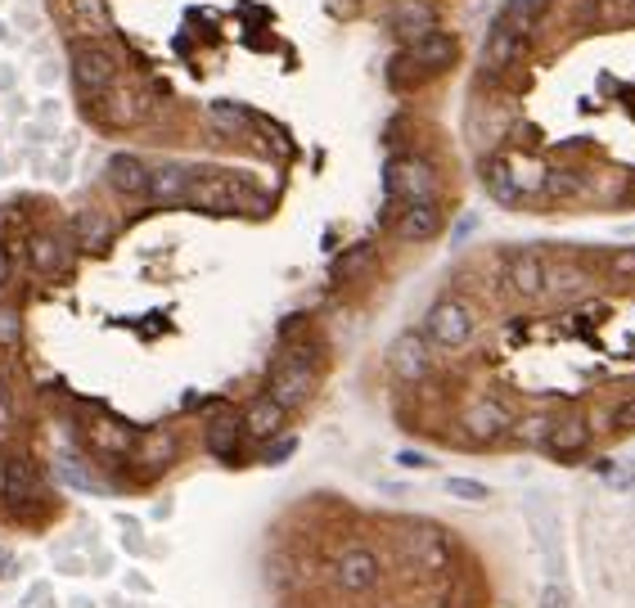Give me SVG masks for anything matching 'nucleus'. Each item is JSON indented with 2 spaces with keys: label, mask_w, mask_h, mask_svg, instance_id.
Returning <instances> with one entry per match:
<instances>
[{
  "label": "nucleus",
  "mask_w": 635,
  "mask_h": 608,
  "mask_svg": "<svg viewBox=\"0 0 635 608\" xmlns=\"http://www.w3.org/2000/svg\"><path fill=\"white\" fill-rule=\"evenodd\" d=\"M406 550L415 554L419 568H446V559H451V536H446L442 527L419 523L415 532H406Z\"/></svg>",
  "instance_id": "4be33fe9"
},
{
  "label": "nucleus",
  "mask_w": 635,
  "mask_h": 608,
  "mask_svg": "<svg viewBox=\"0 0 635 608\" xmlns=\"http://www.w3.org/2000/svg\"><path fill=\"white\" fill-rule=\"evenodd\" d=\"M190 176L181 163H163L154 167V176H149V199L154 203H185V194H190Z\"/></svg>",
  "instance_id": "a878e982"
},
{
  "label": "nucleus",
  "mask_w": 635,
  "mask_h": 608,
  "mask_svg": "<svg viewBox=\"0 0 635 608\" xmlns=\"http://www.w3.org/2000/svg\"><path fill=\"white\" fill-rule=\"evenodd\" d=\"M37 496V469L23 455H0V500L5 505H23Z\"/></svg>",
  "instance_id": "6ab92c4d"
},
{
  "label": "nucleus",
  "mask_w": 635,
  "mask_h": 608,
  "mask_svg": "<svg viewBox=\"0 0 635 608\" xmlns=\"http://www.w3.org/2000/svg\"><path fill=\"white\" fill-rule=\"evenodd\" d=\"M176 451H181V446H176V437L167 433V428H158V433H149V437H140V442H136L131 464H136L140 478H158L163 469H172Z\"/></svg>",
  "instance_id": "f3484780"
},
{
  "label": "nucleus",
  "mask_w": 635,
  "mask_h": 608,
  "mask_svg": "<svg viewBox=\"0 0 635 608\" xmlns=\"http://www.w3.org/2000/svg\"><path fill=\"white\" fill-rule=\"evenodd\" d=\"M446 491H451L455 500H487V482H473V478H446Z\"/></svg>",
  "instance_id": "473e14b6"
},
{
  "label": "nucleus",
  "mask_w": 635,
  "mask_h": 608,
  "mask_svg": "<svg viewBox=\"0 0 635 608\" xmlns=\"http://www.w3.org/2000/svg\"><path fill=\"white\" fill-rule=\"evenodd\" d=\"M0 37H5V28H0Z\"/></svg>",
  "instance_id": "c03bdc74"
},
{
  "label": "nucleus",
  "mask_w": 635,
  "mask_h": 608,
  "mask_svg": "<svg viewBox=\"0 0 635 608\" xmlns=\"http://www.w3.org/2000/svg\"><path fill=\"white\" fill-rule=\"evenodd\" d=\"M590 446V424L586 415H559L550 424V437H545V451L554 455V460H577V455H586Z\"/></svg>",
  "instance_id": "2eb2a0df"
},
{
  "label": "nucleus",
  "mask_w": 635,
  "mask_h": 608,
  "mask_svg": "<svg viewBox=\"0 0 635 608\" xmlns=\"http://www.w3.org/2000/svg\"><path fill=\"white\" fill-rule=\"evenodd\" d=\"M397 464H406V469H424V455H419V451H397Z\"/></svg>",
  "instance_id": "79ce46f5"
},
{
  "label": "nucleus",
  "mask_w": 635,
  "mask_h": 608,
  "mask_svg": "<svg viewBox=\"0 0 635 608\" xmlns=\"http://www.w3.org/2000/svg\"><path fill=\"white\" fill-rule=\"evenodd\" d=\"M55 19L68 37H82V41H100L113 32L109 0H55Z\"/></svg>",
  "instance_id": "423d86ee"
},
{
  "label": "nucleus",
  "mask_w": 635,
  "mask_h": 608,
  "mask_svg": "<svg viewBox=\"0 0 635 608\" xmlns=\"http://www.w3.org/2000/svg\"><path fill=\"white\" fill-rule=\"evenodd\" d=\"M68 73H73V86L82 91V100L113 91V86L122 82L118 55H113L109 46H95V41H86V46L73 50V59H68Z\"/></svg>",
  "instance_id": "39448f33"
},
{
  "label": "nucleus",
  "mask_w": 635,
  "mask_h": 608,
  "mask_svg": "<svg viewBox=\"0 0 635 608\" xmlns=\"http://www.w3.org/2000/svg\"><path fill=\"white\" fill-rule=\"evenodd\" d=\"M473 329H478V316H473V307L464 298H455V293L437 298L424 316L428 343L442 347V352H464V347L473 343Z\"/></svg>",
  "instance_id": "20e7f679"
},
{
  "label": "nucleus",
  "mask_w": 635,
  "mask_h": 608,
  "mask_svg": "<svg viewBox=\"0 0 635 608\" xmlns=\"http://www.w3.org/2000/svg\"><path fill=\"white\" fill-rule=\"evenodd\" d=\"M370 262H374V244H370V239H361V244L343 248V253L329 262V280H334V284H352Z\"/></svg>",
  "instance_id": "c85d7f7f"
},
{
  "label": "nucleus",
  "mask_w": 635,
  "mask_h": 608,
  "mask_svg": "<svg viewBox=\"0 0 635 608\" xmlns=\"http://www.w3.org/2000/svg\"><path fill=\"white\" fill-rule=\"evenodd\" d=\"M208 122H212V127H221V131H230V136H239V131L253 127V113L235 109V104H212V109H208Z\"/></svg>",
  "instance_id": "2f4dec72"
},
{
  "label": "nucleus",
  "mask_w": 635,
  "mask_h": 608,
  "mask_svg": "<svg viewBox=\"0 0 635 608\" xmlns=\"http://www.w3.org/2000/svg\"><path fill=\"white\" fill-rule=\"evenodd\" d=\"M478 176H482V185H487L491 199L505 203V208H514V203H523V199H527V190L518 185V172L509 167V158H505V154L482 158V163H478Z\"/></svg>",
  "instance_id": "dca6fc26"
},
{
  "label": "nucleus",
  "mask_w": 635,
  "mask_h": 608,
  "mask_svg": "<svg viewBox=\"0 0 635 608\" xmlns=\"http://www.w3.org/2000/svg\"><path fill=\"white\" fill-rule=\"evenodd\" d=\"M586 289V271L568 262H550V275H545V293H581Z\"/></svg>",
  "instance_id": "7c9ffc66"
},
{
  "label": "nucleus",
  "mask_w": 635,
  "mask_h": 608,
  "mask_svg": "<svg viewBox=\"0 0 635 608\" xmlns=\"http://www.w3.org/2000/svg\"><path fill=\"white\" fill-rule=\"evenodd\" d=\"M541 608H572V599H568V590L554 581V586H545V595H541Z\"/></svg>",
  "instance_id": "ea45409f"
},
{
  "label": "nucleus",
  "mask_w": 635,
  "mask_h": 608,
  "mask_svg": "<svg viewBox=\"0 0 635 608\" xmlns=\"http://www.w3.org/2000/svg\"><path fill=\"white\" fill-rule=\"evenodd\" d=\"M545 5H550V0H505V10L496 14V28H505V32H514V37L532 41L536 32H541Z\"/></svg>",
  "instance_id": "5701e85b"
},
{
  "label": "nucleus",
  "mask_w": 635,
  "mask_h": 608,
  "mask_svg": "<svg viewBox=\"0 0 635 608\" xmlns=\"http://www.w3.org/2000/svg\"><path fill=\"white\" fill-rule=\"evenodd\" d=\"M527 50H532L527 37H514V32L491 23V37H487V46H482V64H487L491 73H509V68H518L527 59Z\"/></svg>",
  "instance_id": "aec40b11"
},
{
  "label": "nucleus",
  "mask_w": 635,
  "mask_h": 608,
  "mask_svg": "<svg viewBox=\"0 0 635 608\" xmlns=\"http://www.w3.org/2000/svg\"><path fill=\"white\" fill-rule=\"evenodd\" d=\"M14 338H19V316L0 307V347H10Z\"/></svg>",
  "instance_id": "58836bf2"
},
{
  "label": "nucleus",
  "mask_w": 635,
  "mask_h": 608,
  "mask_svg": "<svg viewBox=\"0 0 635 608\" xmlns=\"http://www.w3.org/2000/svg\"><path fill=\"white\" fill-rule=\"evenodd\" d=\"M316 374H320V347L316 343H293V352H284L280 361H275L266 392H271L284 410H293V406H302V401L311 397Z\"/></svg>",
  "instance_id": "7ed1b4c3"
},
{
  "label": "nucleus",
  "mask_w": 635,
  "mask_h": 608,
  "mask_svg": "<svg viewBox=\"0 0 635 608\" xmlns=\"http://www.w3.org/2000/svg\"><path fill=\"white\" fill-rule=\"evenodd\" d=\"M383 181H388V194H401L406 203L437 199V167L424 163V158H397V163H388Z\"/></svg>",
  "instance_id": "1a4fd4ad"
},
{
  "label": "nucleus",
  "mask_w": 635,
  "mask_h": 608,
  "mask_svg": "<svg viewBox=\"0 0 635 608\" xmlns=\"http://www.w3.org/2000/svg\"><path fill=\"white\" fill-rule=\"evenodd\" d=\"M113 239V221L109 217H95V212H86V217H77V244L91 248V253H100L104 244Z\"/></svg>",
  "instance_id": "c756f323"
},
{
  "label": "nucleus",
  "mask_w": 635,
  "mask_h": 608,
  "mask_svg": "<svg viewBox=\"0 0 635 608\" xmlns=\"http://www.w3.org/2000/svg\"><path fill=\"white\" fill-rule=\"evenodd\" d=\"M626 203L635 208V176H631V185H626Z\"/></svg>",
  "instance_id": "37998d69"
},
{
  "label": "nucleus",
  "mask_w": 635,
  "mask_h": 608,
  "mask_svg": "<svg viewBox=\"0 0 635 608\" xmlns=\"http://www.w3.org/2000/svg\"><path fill=\"white\" fill-rule=\"evenodd\" d=\"M586 190V181H581L577 172H568V167H545L541 181H536V194L550 203H563V199H577V194Z\"/></svg>",
  "instance_id": "bb28decb"
},
{
  "label": "nucleus",
  "mask_w": 635,
  "mask_h": 608,
  "mask_svg": "<svg viewBox=\"0 0 635 608\" xmlns=\"http://www.w3.org/2000/svg\"><path fill=\"white\" fill-rule=\"evenodd\" d=\"M460 424L473 442L487 446V442H500L505 433H514V410H509L500 397H473L469 406H464Z\"/></svg>",
  "instance_id": "6e6552de"
},
{
  "label": "nucleus",
  "mask_w": 635,
  "mask_h": 608,
  "mask_svg": "<svg viewBox=\"0 0 635 608\" xmlns=\"http://www.w3.org/2000/svg\"><path fill=\"white\" fill-rule=\"evenodd\" d=\"M185 203L199 212H212V217H221V212L230 217V212H262L266 208L257 185L248 181V176H235V172H194Z\"/></svg>",
  "instance_id": "f257e3e1"
},
{
  "label": "nucleus",
  "mask_w": 635,
  "mask_h": 608,
  "mask_svg": "<svg viewBox=\"0 0 635 608\" xmlns=\"http://www.w3.org/2000/svg\"><path fill=\"white\" fill-rule=\"evenodd\" d=\"M437 230H442V208H437V199L406 203V208H401L397 235L406 239V244H428V239H437Z\"/></svg>",
  "instance_id": "412c9836"
},
{
  "label": "nucleus",
  "mask_w": 635,
  "mask_h": 608,
  "mask_svg": "<svg viewBox=\"0 0 635 608\" xmlns=\"http://www.w3.org/2000/svg\"><path fill=\"white\" fill-rule=\"evenodd\" d=\"M545 275H550V262H545L536 248H518L505 262V284L518 298H541L545 293Z\"/></svg>",
  "instance_id": "ddd939ff"
},
{
  "label": "nucleus",
  "mask_w": 635,
  "mask_h": 608,
  "mask_svg": "<svg viewBox=\"0 0 635 608\" xmlns=\"http://www.w3.org/2000/svg\"><path fill=\"white\" fill-rule=\"evenodd\" d=\"M14 433V397L10 388H5V379H0V442Z\"/></svg>",
  "instance_id": "f704fd0d"
},
{
  "label": "nucleus",
  "mask_w": 635,
  "mask_h": 608,
  "mask_svg": "<svg viewBox=\"0 0 635 608\" xmlns=\"http://www.w3.org/2000/svg\"><path fill=\"white\" fill-rule=\"evenodd\" d=\"M613 428H617V433H635V397L617 401V410H613Z\"/></svg>",
  "instance_id": "c9c22d12"
},
{
  "label": "nucleus",
  "mask_w": 635,
  "mask_h": 608,
  "mask_svg": "<svg viewBox=\"0 0 635 608\" xmlns=\"http://www.w3.org/2000/svg\"><path fill=\"white\" fill-rule=\"evenodd\" d=\"M388 28H392V37H401L410 46V41L437 32V10L428 5V0H397V5L388 10Z\"/></svg>",
  "instance_id": "4468645a"
},
{
  "label": "nucleus",
  "mask_w": 635,
  "mask_h": 608,
  "mask_svg": "<svg viewBox=\"0 0 635 608\" xmlns=\"http://www.w3.org/2000/svg\"><path fill=\"white\" fill-rule=\"evenodd\" d=\"M608 271H613V280H635V248H617Z\"/></svg>",
  "instance_id": "72a5a7b5"
},
{
  "label": "nucleus",
  "mask_w": 635,
  "mask_h": 608,
  "mask_svg": "<svg viewBox=\"0 0 635 608\" xmlns=\"http://www.w3.org/2000/svg\"><path fill=\"white\" fill-rule=\"evenodd\" d=\"M284 415H289V410H284L280 401L271 397V392H266V397H257L253 406L244 410V428H248V437H257V442H271V437H280Z\"/></svg>",
  "instance_id": "393cba45"
},
{
  "label": "nucleus",
  "mask_w": 635,
  "mask_h": 608,
  "mask_svg": "<svg viewBox=\"0 0 635 608\" xmlns=\"http://www.w3.org/2000/svg\"><path fill=\"white\" fill-rule=\"evenodd\" d=\"M10 275H14V257H10V244H0V289L10 284Z\"/></svg>",
  "instance_id": "a19ab883"
},
{
  "label": "nucleus",
  "mask_w": 635,
  "mask_h": 608,
  "mask_svg": "<svg viewBox=\"0 0 635 608\" xmlns=\"http://www.w3.org/2000/svg\"><path fill=\"white\" fill-rule=\"evenodd\" d=\"M86 109H91L95 118L104 122V127H136V122L145 118V95L127 91V86L118 82L113 91L91 95V100H86Z\"/></svg>",
  "instance_id": "f8f14e48"
},
{
  "label": "nucleus",
  "mask_w": 635,
  "mask_h": 608,
  "mask_svg": "<svg viewBox=\"0 0 635 608\" xmlns=\"http://www.w3.org/2000/svg\"><path fill=\"white\" fill-rule=\"evenodd\" d=\"M32 266H37L41 275H59L68 266V244L59 235H50V230L32 235Z\"/></svg>",
  "instance_id": "cd10ccee"
},
{
  "label": "nucleus",
  "mask_w": 635,
  "mask_h": 608,
  "mask_svg": "<svg viewBox=\"0 0 635 608\" xmlns=\"http://www.w3.org/2000/svg\"><path fill=\"white\" fill-rule=\"evenodd\" d=\"M104 176H109V185L118 194H145L149 190V167L140 163L136 154H113L109 163H104Z\"/></svg>",
  "instance_id": "b1692460"
},
{
  "label": "nucleus",
  "mask_w": 635,
  "mask_h": 608,
  "mask_svg": "<svg viewBox=\"0 0 635 608\" xmlns=\"http://www.w3.org/2000/svg\"><path fill=\"white\" fill-rule=\"evenodd\" d=\"M460 64V41L451 37V32H428V37L410 41L406 50H401L397 59H392V82H428V77L437 73H451V68Z\"/></svg>",
  "instance_id": "f03ea898"
},
{
  "label": "nucleus",
  "mask_w": 635,
  "mask_h": 608,
  "mask_svg": "<svg viewBox=\"0 0 635 608\" xmlns=\"http://www.w3.org/2000/svg\"><path fill=\"white\" fill-rule=\"evenodd\" d=\"M599 473H604L608 482H613V487H635V469H626V464H599Z\"/></svg>",
  "instance_id": "4c0bfd02"
},
{
  "label": "nucleus",
  "mask_w": 635,
  "mask_h": 608,
  "mask_svg": "<svg viewBox=\"0 0 635 608\" xmlns=\"http://www.w3.org/2000/svg\"><path fill=\"white\" fill-rule=\"evenodd\" d=\"M379 577H383L379 554L365 550V545L343 550V554H338V563H334V581L347 590V595H365V590H374V586H379Z\"/></svg>",
  "instance_id": "9b49d317"
},
{
  "label": "nucleus",
  "mask_w": 635,
  "mask_h": 608,
  "mask_svg": "<svg viewBox=\"0 0 635 608\" xmlns=\"http://www.w3.org/2000/svg\"><path fill=\"white\" fill-rule=\"evenodd\" d=\"M136 428L122 424V419L113 415H91L86 419V446H91L100 460H131V451H136Z\"/></svg>",
  "instance_id": "9d476101"
},
{
  "label": "nucleus",
  "mask_w": 635,
  "mask_h": 608,
  "mask_svg": "<svg viewBox=\"0 0 635 608\" xmlns=\"http://www.w3.org/2000/svg\"><path fill=\"white\" fill-rule=\"evenodd\" d=\"M208 451L217 455V460H235L239 455V442L248 437V428H244V415L239 410H230V406H221L217 415L208 419Z\"/></svg>",
  "instance_id": "a211bd4d"
},
{
  "label": "nucleus",
  "mask_w": 635,
  "mask_h": 608,
  "mask_svg": "<svg viewBox=\"0 0 635 608\" xmlns=\"http://www.w3.org/2000/svg\"><path fill=\"white\" fill-rule=\"evenodd\" d=\"M388 370L397 374L401 383H419L433 370V343H428L424 329H406L388 343Z\"/></svg>",
  "instance_id": "0eeeda50"
},
{
  "label": "nucleus",
  "mask_w": 635,
  "mask_h": 608,
  "mask_svg": "<svg viewBox=\"0 0 635 608\" xmlns=\"http://www.w3.org/2000/svg\"><path fill=\"white\" fill-rule=\"evenodd\" d=\"M293 451H298V437H280V442L266 446V464H284Z\"/></svg>",
  "instance_id": "e433bc0d"
}]
</instances>
